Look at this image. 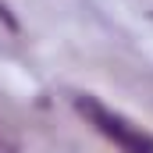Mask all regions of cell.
I'll return each mask as SVG.
<instances>
[{
	"mask_svg": "<svg viewBox=\"0 0 153 153\" xmlns=\"http://www.w3.org/2000/svg\"><path fill=\"white\" fill-rule=\"evenodd\" d=\"M75 111L85 117V125L93 128V132H100L107 143H114L121 153H153V135L143 128V125H135V121H128L125 114H117L111 111L107 103H100L93 93H78L75 100Z\"/></svg>",
	"mask_w": 153,
	"mask_h": 153,
	"instance_id": "6da1fadb",
	"label": "cell"
},
{
	"mask_svg": "<svg viewBox=\"0 0 153 153\" xmlns=\"http://www.w3.org/2000/svg\"><path fill=\"white\" fill-rule=\"evenodd\" d=\"M0 153H18V146H14V143L4 135V128H0Z\"/></svg>",
	"mask_w": 153,
	"mask_h": 153,
	"instance_id": "7a4b0ae2",
	"label": "cell"
}]
</instances>
